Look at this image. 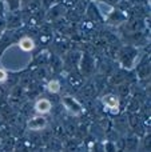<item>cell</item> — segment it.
<instances>
[{
  "label": "cell",
  "mask_w": 151,
  "mask_h": 152,
  "mask_svg": "<svg viewBox=\"0 0 151 152\" xmlns=\"http://www.w3.org/2000/svg\"><path fill=\"white\" fill-rule=\"evenodd\" d=\"M80 66V74L83 75V77H88L92 76L94 71H95V59L90 53H83L79 61Z\"/></svg>",
  "instance_id": "obj_1"
},
{
  "label": "cell",
  "mask_w": 151,
  "mask_h": 152,
  "mask_svg": "<svg viewBox=\"0 0 151 152\" xmlns=\"http://www.w3.org/2000/svg\"><path fill=\"white\" fill-rule=\"evenodd\" d=\"M136 53L138 51L133 47H125L119 51V59H120V63L123 64V67L126 68H130L131 66L134 64V60L136 58Z\"/></svg>",
  "instance_id": "obj_2"
},
{
  "label": "cell",
  "mask_w": 151,
  "mask_h": 152,
  "mask_svg": "<svg viewBox=\"0 0 151 152\" xmlns=\"http://www.w3.org/2000/svg\"><path fill=\"white\" fill-rule=\"evenodd\" d=\"M62 105L64 107V110L68 111L72 115H80L83 111L82 104L72 96H64L63 99H62Z\"/></svg>",
  "instance_id": "obj_3"
},
{
  "label": "cell",
  "mask_w": 151,
  "mask_h": 152,
  "mask_svg": "<svg viewBox=\"0 0 151 152\" xmlns=\"http://www.w3.org/2000/svg\"><path fill=\"white\" fill-rule=\"evenodd\" d=\"M54 39L52 27L50 24H43L39 29V43L42 45H48Z\"/></svg>",
  "instance_id": "obj_4"
},
{
  "label": "cell",
  "mask_w": 151,
  "mask_h": 152,
  "mask_svg": "<svg viewBox=\"0 0 151 152\" xmlns=\"http://www.w3.org/2000/svg\"><path fill=\"white\" fill-rule=\"evenodd\" d=\"M47 127V119L43 116H34L27 121V128L29 131H43Z\"/></svg>",
  "instance_id": "obj_5"
},
{
  "label": "cell",
  "mask_w": 151,
  "mask_h": 152,
  "mask_svg": "<svg viewBox=\"0 0 151 152\" xmlns=\"http://www.w3.org/2000/svg\"><path fill=\"white\" fill-rule=\"evenodd\" d=\"M68 84L71 86V88L74 91H79L83 87V84H84V77H83V75L79 71L72 69V72L68 76Z\"/></svg>",
  "instance_id": "obj_6"
},
{
  "label": "cell",
  "mask_w": 151,
  "mask_h": 152,
  "mask_svg": "<svg viewBox=\"0 0 151 152\" xmlns=\"http://www.w3.org/2000/svg\"><path fill=\"white\" fill-rule=\"evenodd\" d=\"M64 12H66V8L60 4H56V5H52L51 8H48V12L45 15V20L47 21H55L58 19L63 18Z\"/></svg>",
  "instance_id": "obj_7"
},
{
  "label": "cell",
  "mask_w": 151,
  "mask_h": 152,
  "mask_svg": "<svg viewBox=\"0 0 151 152\" xmlns=\"http://www.w3.org/2000/svg\"><path fill=\"white\" fill-rule=\"evenodd\" d=\"M103 104H104V108H108L111 112H118L119 111V97L117 95H106L103 97Z\"/></svg>",
  "instance_id": "obj_8"
},
{
  "label": "cell",
  "mask_w": 151,
  "mask_h": 152,
  "mask_svg": "<svg viewBox=\"0 0 151 152\" xmlns=\"http://www.w3.org/2000/svg\"><path fill=\"white\" fill-rule=\"evenodd\" d=\"M54 44H55V48H56V51H58L59 53H64L70 48V40L67 39L63 34H59L58 36L55 37Z\"/></svg>",
  "instance_id": "obj_9"
},
{
  "label": "cell",
  "mask_w": 151,
  "mask_h": 152,
  "mask_svg": "<svg viewBox=\"0 0 151 152\" xmlns=\"http://www.w3.org/2000/svg\"><path fill=\"white\" fill-rule=\"evenodd\" d=\"M34 108L37 113H48L51 110H52V103H51L48 99H45V97H42V99H39L36 103H35Z\"/></svg>",
  "instance_id": "obj_10"
},
{
  "label": "cell",
  "mask_w": 151,
  "mask_h": 152,
  "mask_svg": "<svg viewBox=\"0 0 151 152\" xmlns=\"http://www.w3.org/2000/svg\"><path fill=\"white\" fill-rule=\"evenodd\" d=\"M21 26V13L20 11H12L8 16V29H16L18 27Z\"/></svg>",
  "instance_id": "obj_11"
},
{
  "label": "cell",
  "mask_w": 151,
  "mask_h": 152,
  "mask_svg": "<svg viewBox=\"0 0 151 152\" xmlns=\"http://www.w3.org/2000/svg\"><path fill=\"white\" fill-rule=\"evenodd\" d=\"M18 44H19V48H20L23 52H31V51L35 48V45H36L35 44V40L29 36L20 37L19 42H18Z\"/></svg>",
  "instance_id": "obj_12"
},
{
  "label": "cell",
  "mask_w": 151,
  "mask_h": 152,
  "mask_svg": "<svg viewBox=\"0 0 151 152\" xmlns=\"http://www.w3.org/2000/svg\"><path fill=\"white\" fill-rule=\"evenodd\" d=\"M24 92H26V89H24L23 87H21V86H16L15 88H12V91H11L10 102L12 103L13 105L20 104L21 99H23V96H24Z\"/></svg>",
  "instance_id": "obj_13"
},
{
  "label": "cell",
  "mask_w": 151,
  "mask_h": 152,
  "mask_svg": "<svg viewBox=\"0 0 151 152\" xmlns=\"http://www.w3.org/2000/svg\"><path fill=\"white\" fill-rule=\"evenodd\" d=\"M79 91H80L82 97H84V99H91V97H94L96 95L98 89H96L94 81H88V83L86 84V86H83L82 89H79Z\"/></svg>",
  "instance_id": "obj_14"
},
{
  "label": "cell",
  "mask_w": 151,
  "mask_h": 152,
  "mask_svg": "<svg viewBox=\"0 0 151 152\" xmlns=\"http://www.w3.org/2000/svg\"><path fill=\"white\" fill-rule=\"evenodd\" d=\"M51 53L48 51H43V52L37 53L34 59V64L37 67H43V66H47L50 64V60H51Z\"/></svg>",
  "instance_id": "obj_15"
},
{
  "label": "cell",
  "mask_w": 151,
  "mask_h": 152,
  "mask_svg": "<svg viewBox=\"0 0 151 152\" xmlns=\"http://www.w3.org/2000/svg\"><path fill=\"white\" fill-rule=\"evenodd\" d=\"M87 16H88V19H90L92 23H98V21L102 20V15L99 13V11L96 10L94 4H91L90 7H88V10H87Z\"/></svg>",
  "instance_id": "obj_16"
},
{
  "label": "cell",
  "mask_w": 151,
  "mask_h": 152,
  "mask_svg": "<svg viewBox=\"0 0 151 152\" xmlns=\"http://www.w3.org/2000/svg\"><path fill=\"white\" fill-rule=\"evenodd\" d=\"M126 20V16L123 15L122 11H112L111 15L108 18V21L111 24H118V23H122V21Z\"/></svg>",
  "instance_id": "obj_17"
},
{
  "label": "cell",
  "mask_w": 151,
  "mask_h": 152,
  "mask_svg": "<svg viewBox=\"0 0 151 152\" xmlns=\"http://www.w3.org/2000/svg\"><path fill=\"white\" fill-rule=\"evenodd\" d=\"M80 58H82V55H80L79 52H74V53H71V55L67 56V59H66V64H67V66H71V67H74V64H75V66H79Z\"/></svg>",
  "instance_id": "obj_18"
},
{
  "label": "cell",
  "mask_w": 151,
  "mask_h": 152,
  "mask_svg": "<svg viewBox=\"0 0 151 152\" xmlns=\"http://www.w3.org/2000/svg\"><path fill=\"white\" fill-rule=\"evenodd\" d=\"M126 142V150L128 151H135L138 148V137L136 136H130L125 140Z\"/></svg>",
  "instance_id": "obj_19"
},
{
  "label": "cell",
  "mask_w": 151,
  "mask_h": 152,
  "mask_svg": "<svg viewBox=\"0 0 151 152\" xmlns=\"http://www.w3.org/2000/svg\"><path fill=\"white\" fill-rule=\"evenodd\" d=\"M118 95L120 97H127L130 95V86L127 83H120L118 84Z\"/></svg>",
  "instance_id": "obj_20"
},
{
  "label": "cell",
  "mask_w": 151,
  "mask_h": 152,
  "mask_svg": "<svg viewBox=\"0 0 151 152\" xmlns=\"http://www.w3.org/2000/svg\"><path fill=\"white\" fill-rule=\"evenodd\" d=\"M47 89L51 94H58L60 91V83H59V80H55V79L50 80L47 84Z\"/></svg>",
  "instance_id": "obj_21"
},
{
  "label": "cell",
  "mask_w": 151,
  "mask_h": 152,
  "mask_svg": "<svg viewBox=\"0 0 151 152\" xmlns=\"http://www.w3.org/2000/svg\"><path fill=\"white\" fill-rule=\"evenodd\" d=\"M127 108H128V111H131L133 113H135L136 111L139 110V102H138V99H135V97H131V99L128 100V103H127Z\"/></svg>",
  "instance_id": "obj_22"
},
{
  "label": "cell",
  "mask_w": 151,
  "mask_h": 152,
  "mask_svg": "<svg viewBox=\"0 0 151 152\" xmlns=\"http://www.w3.org/2000/svg\"><path fill=\"white\" fill-rule=\"evenodd\" d=\"M16 143H15V139L13 137H8V139H5V143L4 145H3V151L4 152H11L15 148Z\"/></svg>",
  "instance_id": "obj_23"
},
{
  "label": "cell",
  "mask_w": 151,
  "mask_h": 152,
  "mask_svg": "<svg viewBox=\"0 0 151 152\" xmlns=\"http://www.w3.org/2000/svg\"><path fill=\"white\" fill-rule=\"evenodd\" d=\"M47 68H45V66L43 67H37L36 71H35V76H36L39 80H44L45 77H47Z\"/></svg>",
  "instance_id": "obj_24"
},
{
  "label": "cell",
  "mask_w": 151,
  "mask_h": 152,
  "mask_svg": "<svg viewBox=\"0 0 151 152\" xmlns=\"http://www.w3.org/2000/svg\"><path fill=\"white\" fill-rule=\"evenodd\" d=\"M127 126H128V121H127V119H126L125 116L117 119V128L118 129H120V131H123V129H127Z\"/></svg>",
  "instance_id": "obj_25"
},
{
  "label": "cell",
  "mask_w": 151,
  "mask_h": 152,
  "mask_svg": "<svg viewBox=\"0 0 151 152\" xmlns=\"http://www.w3.org/2000/svg\"><path fill=\"white\" fill-rule=\"evenodd\" d=\"M138 72H139V76L141 77H147L150 74V67L149 64H141L138 68Z\"/></svg>",
  "instance_id": "obj_26"
},
{
  "label": "cell",
  "mask_w": 151,
  "mask_h": 152,
  "mask_svg": "<svg viewBox=\"0 0 151 152\" xmlns=\"http://www.w3.org/2000/svg\"><path fill=\"white\" fill-rule=\"evenodd\" d=\"M56 1H58V4L63 5L64 8H66V7H68V8H74L75 5L78 4V1H79V0H56Z\"/></svg>",
  "instance_id": "obj_27"
},
{
  "label": "cell",
  "mask_w": 151,
  "mask_h": 152,
  "mask_svg": "<svg viewBox=\"0 0 151 152\" xmlns=\"http://www.w3.org/2000/svg\"><path fill=\"white\" fill-rule=\"evenodd\" d=\"M48 143H50V147H51V150H52L54 152H59L62 150V143L59 142L58 139H51Z\"/></svg>",
  "instance_id": "obj_28"
},
{
  "label": "cell",
  "mask_w": 151,
  "mask_h": 152,
  "mask_svg": "<svg viewBox=\"0 0 151 152\" xmlns=\"http://www.w3.org/2000/svg\"><path fill=\"white\" fill-rule=\"evenodd\" d=\"M5 1H7L11 12L12 11H19V8H20V0H5Z\"/></svg>",
  "instance_id": "obj_29"
},
{
  "label": "cell",
  "mask_w": 151,
  "mask_h": 152,
  "mask_svg": "<svg viewBox=\"0 0 151 152\" xmlns=\"http://www.w3.org/2000/svg\"><path fill=\"white\" fill-rule=\"evenodd\" d=\"M104 150H106V152H117L115 143L114 142H107L106 145H104Z\"/></svg>",
  "instance_id": "obj_30"
},
{
  "label": "cell",
  "mask_w": 151,
  "mask_h": 152,
  "mask_svg": "<svg viewBox=\"0 0 151 152\" xmlns=\"http://www.w3.org/2000/svg\"><path fill=\"white\" fill-rule=\"evenodd\" d=\"M7 79H8V74L5 72V69L0 68V84L5 83V81H7Z\"/></svg>",
  "instance_id": "obj_31"
},
{
  "label": "cell",
  "mask_w": 151,
  "mask_h": 152,
  "mask_svg": "<svg viewBox=\"0 0 151 152\" xmlns=\"http://www.w3.org/2000/svg\"><path fill=\"white\" fill-rule=\"evenodd\" d=\"M55 1V0H40V3H42V7H44V8H51L52 7V3Z\"/></svg>",
  "instance_id": "obj_32"
},
{
  "label": "cell",
  "mask_w": 151,
  "mask_h": 152,
  "mask_svg": "<svg viewBox=\"0 0 151 152\" xmlns=\"http://www.w3.org/2000/svg\"><path fill=\"white\" fill-rule=\"evenodd\" d=\"M3 28H4V21H3L1 19H0V32L3 31Z\"/></svg>",
  "instance_id": "obj_33"
},
{
  "label": "cell",
  "mask_w": 151,
  "mask_h": 152,
  "mask_svg": "<svg viewBox=\"0 0 151 152\" xmlns=\"http://www.w3.org/2000/svg\"><path fill=\"white\" fill-rule=\"evenodd\" d=\"M31 0H20V4H23V5H26L27 3H29Z\"/></svg>",
  "instance_id": "obj_34"
},
{
  "label": "cell",
  "mask_w": 151,
  "mask_h": 152,
  "mask_svg": "<svg viewBox=\"0 0 151 152\" xmlns=\"http://www.w3.org/2000/svg\"><path fill=\"white\" fill-rule=\"evenodd\" d=\"M32 152H43V150H42V148H35Z\"/></svg>",
  "instance_id": "obj_35"
},
{
  "label": "cell",
  "mask_w": 151,
  "mask_h": 152,
  "mask_svg": "<svg viewBox=\"0 0 151 152\" xmlns=\"http://www.w3.org/2000/svg\"><path fill=\"white\" fill-rule=\"evenodd\" d=\"M50 152H54V151H50Z\"/></svg>",
  "instance_id": "obj_36"
}]
</instances>
